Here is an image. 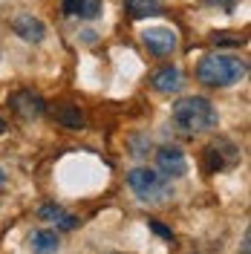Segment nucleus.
<instances>
[{"label": "nucleus", "mask_w": 251, "mask_h": 254, "mask_svg": "<svg viewBox=\"0 0 251 254\" xmlns=\"http://www.w3.org/2000/svg\"><path fill=\"white\" fill-rule=\"evenodd\" d=\"M249 75V64L240 55L231 52H214L205 55L199 66H196V78L202 81L205 87H231L237 81H243Z\"/></svg>", "instance_id": "f257e3e1"}, {"label": "nucleus", "mask_w": 251, "mask_h": 254, "mask_svg": "<svg viewBox=\"0 0 251 254\" xmlns=\"http://www.w3.org/2000/svg\"><path fill=\"white\" fill-rule=\"evenodd\" d=\"M173 125L179 127L182 133H205V130H214L220 125V116L217 107L202 98V95H188V98H179L173 104Z\"/></svg>", "instance_id": "f03ea898"}, {"label": "nucleus", "mask_w": 251, "mask_h": 254, "mask_svg": "<svg viewBox=\"0 0 251 254\" xmlns=\"http://www.w3.org/2000/svg\"><path fill=\"white\" fill-rule=\"evenodd\" d=\"M127 185L141 202H162L171 196V182L153 168H133L127 174Z\"/></svg>", "instance_id": "7ed1b4c3"}, {"label": "nucleus", "mask_w": 251, "mask_h": 254, "mask_svg": "<svg viewBox=\"0 0 251 254\" xmlns=\"http://www.w3.org/2000/svg\"><path fill=\"white\" fill-rule=\"evenodd\" d=\"M156 171L165 179H179V176L188 174V159L176 144H165L156 150Z\"/></svg>", "instance_id": "20e7f679"}, {"label": "nucleus", "mask_w": 251, "mask_h": 254, "mask_svg": "<svg viewBox=\"0 0 251 254\" xmlns=\"http://www.w3.org/2000/svg\"><path fill=\"white\" fill-rule=\"evenodd\" d=\"M12 110L20 116V119H38V116H44L47 110V101H44V95L35 93V90H17V93L9 95V101H6Z\"/></svg>", "instance_id": "39448f33"}, {"label": "nucleus", "mask_w": 251, "mask_h": 254, "mask_svg": "<svg viewBox=\"0 0 251 254\" xmlns=\"http://www.w3.org/2000/svg\"><path fill=\"white\" fill-rule=\"evenodd\" d=\"M141 44L147 47V52H153L156 58H165L176 49V32L168 29V26H153V29H144L141 32Z\"/></svg>", "instance_id": "423d86ee"}, {"label": "nucleus", "mask_w": 251, "mask_h": 254, "mask_svg": "<svg viewBox=\"0 0 251 254\" xmlns=\"http://www.w3.org/2000/svg\"><path fill=\"white\" fill-rule=\"evenodd\" d=\"M12 29L15 35H20L26 44H41L47 38V26L41 17H35L32 12H20V15L12 17Z\"/></svg>", "instance_id": "0eeeda50"}, {"label": "nucleus", "mask_w": 251, "mask_h": 254, "mask_svg": "<svg viewBox=\"0 0 251 254\" xmlns=\"http://www.w3.org/2000/svg\"><path fill=\"white\" fill-rule=\"evenodd\" d=\"M237 159H240V147L220 139V142L208 144V171H222V168H231Z\"/></svg>", "instance_id": "6e6552de"}, {"label": "nucleus", "mask_w": 251, "mask_h": 254, "mask_svg": "<svg viewBox=\"0 0 251 254\" xmlns=\"http://www.w3.org/2000/svg\"><path fill=\"white\" fill-rule=\"evenodd\" d=\"M150 84H153V90L156 93H179L182 90V84H185V78H182V72L176 69V66H159L156 72L150 75Z\"/></svg>", "instance_id": "1a4fd4ad"}, {"label": "nucleus", "mask_w": 251, "mask_h": 254, "mask_svg": "<svg viewBox=\"0 0 251 254\" xmlns=\"http://www.w3.org/2000/svg\"><path fill=\"white\" fill-rule=\"evenodd\" d=\"M29 249L32 254H58L61 252V237L52 228H38L29 234Z\"/></svg>", "instance_id": "9d476101"}, {"label": "nucleus", "mask_w": 251, "mask_h": 254, "mask_svg": "<svg viewBox=\"0 0 251 254\" xmlns=\"http://www.w3.org/2000/svg\"><path fill=\"white\" fill-rule=\"evenodd\" d=\"M38 217L41 220L52 222L55 228H61V231H72V228H78L81 220L75 217V214H69V211H63L61 205H41V211H38Z\"/></svg>", "instance_id": "9b49d317"}, {"label": "nucleus", "mask_w": 251, "mask_h": 254, "mask_svg": "<svg viewBox=\"0 0 251 254\" xmlns=\"http://www.w3.org/2000/svg\"><path fill=\"white\" fill-rule=\"evenodd\" d=\"M52 116H55V122L61 127H66V130H81V127H84V113L78 110V104H58V107L52 110Z\"/></svg>", "instance_id": "f8f14e48"}, {"label": "nucleus", "mask_w": 251, "mask_h": 254, "mask_svg": "<svg viewBox=\"0 0 251 254\" xmlns=\"http://www.w3.org/2000/svg\"><path fill=\"white\" fill-rule=\"evenodd\" d=\"M125 9L130 17H156L162 15V0H125Z\"/></svg>", "instance_id": "ddd939ff"}, {"label": "nucleus", "mask_w": 251, "mask_h": 254, "mask_svg": "<svg viewBox=\"0 0 251 254\" xmlns=\"http://www.w3.org/2000/svg\"><path fill=\"white\" fill-rule=\"evenodd\" d=\"M101 15V0H84L81 3V12L78 17H87V20H93V17Z\"/></svg>", "instance_id": "4468645a"}, {"label": "nucleus", "mask_w": 251, "mask_h": 254, "mask_svg": "<svg viewBox=\"0 0 251 254\" xmlns=\"http://www.w3.org/2000/svg\"><path fill=\"white\" fill-rule=\"evenodd\" d=\"M211 41H214V44H231V47H240V44H243V35H237V32H214Z\"/></svg>", "instance_id": "2eb2a0df"}, {"label": "nucleus", "mask_w": 251, "mask_h": 254, "mask_svg": "<svg viewBox=\"0 0 251 254\" xmlns=\"http://www.w3.org/2000/svg\"><path fill=\"white\" fill-rule=\"evenodd\" d=\"M81 3H84V0H63V15H78L81 12Z\"/></svg>", "instance_id": "dca6fc26"}, {"label": "nucleus", "mask_w": 251, "mask_h": 254, "mask_svg": "<svg viewBox=\"0 0 251 254\" xmlns=\"http://www.w3.org/2000/svg\"><path fill=\"white\" fill-rule=\"evenodd\" d=\"M202 3H208V6H217V9H231L237 0H202Z\"/></svg>", "instance_id": "f3484780"}, {"label": "nucleus", "mask_w": 251, "mask_h": 254, "mask_svg": "<svg viewBox=\"0 0 251 254\" xmlns=\"http://www.w3.org/2000/svg\"><path fill=\"white\" fill-rule=\"evenodd\" d=\"M153 231H159V234H162V237L173 240V234H171V231H168V228H165V225H159V222H153Z\"/></svg>", "instance_id": "a211bd4d"}, {"label": "nucleus", "mask_w": 251, "mask_h": 254, "mask_svg": "<svg viewBox=\"0 0 251 254\" xmlns=\"http://www.w3.org/2000/svg\"><path fill=\"white\" fill-rule=\"evenodd\" d=\"M3 185H6V174H3V168H0V190H3Z\"/></svg>", "instance_id": "6ab92c4d"}, {"label": "nucleus", "mask_w": 251, "mask_h": 254, "mask_svg": "<svg viewBox=\"0 0 251 254\" xmlns=\"http://www.w3.org/2000/svg\"><path fill=\"white\" fill-rule=\"evenodd\" d=\"M3 133H6V122H3V119H0V136H3Z\"/></svg>", "instance_id": "aec40b11"}, {"label": "nucleus", "mask_w": 251, "mask_h": 254, "mask_svg": "<svg viewBox=\"0 0 251 254\" xmlns=\"http://www.w3.org/2000/svg\"><path fill=\"white\" fill-rule=\"evenodd\" d=\"M110 254H122V252H110Z\"/></svg>", "instance_id": "412c9836"}]
</instances>
